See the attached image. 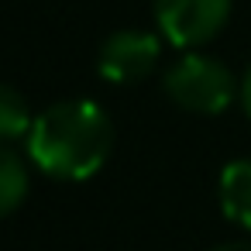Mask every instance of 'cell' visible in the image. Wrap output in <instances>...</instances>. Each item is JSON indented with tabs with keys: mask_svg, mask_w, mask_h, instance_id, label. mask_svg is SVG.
<instances>
[{
	"mask_svg": "<svg viewBox=\"0 0 251 251\" xmlns=\"http://www.w3.org/2000/svg\"><path fill=\"white\" fill-rule=\"evenodd\" d=\"M114 148V124L93 100H62L42 110L28 134L31 162L62 182H83L100 172Z\"/></svg>",
	"mask_w": 251,
	"mask_h": 251,
	"instance_id": "1",
	"label": "cell"
},
{
	"mask_svg": "<svg viewBox=\"0 0 251 251\" xmlns=\"http://www.w3.org/2000/svg\"><path fill=\"white\" fill-rule=\"evenodd\" d=\"M162 86L169 100L189 114H224L234 103V97H241V86L230 76V69L200 52L176 59L165 69Z\"/></svg>",
	"mask_w": 251,
	"mask_h": 251,
	"instance_id": "2",
	"label": "cell"
},
{
	"mask_svg": "<svg viewBox=\"0 0 251 251\" xmlns=\"http://www.w3.org/2000/svg\"><path fill=\"white\" fill-rule=\"evenodd\" d=\"M230 0H155V25L176 49L206 45L224 31Z\"/></svg>",
	"mask_w": 251,
	"mask_h": 251,
	"instance_id": "3",
	"label": "cell"
},
{
	"mask_svg": "<svg viewBox=\"0 0 251 251\" xmlns=\"http://www.w3.org/2000/svg\"><path fill=\"white\" fill-rule=\"evenodd\" d=\"M158 38L151 31H114L97 55V73L117 86L151 76L158 66Z\"/></svg>",
	"mask_w": 251,
	"mask_h": 251,
	"instance_id": "4",
	"label": "cell"
},
{
	"mask_svg": "<svg viewBox=\"0 0 251 251\" xmlns=\"http://www.w3.org/2000/svg\"><path fill=\"white\" fill-rule=\"evenodd\" d=\"M220 210L227 220L251 230V158L230 162L220 176Z\"/></svg>",
	"mask_w": 251,
	"mask_h": 251,
	"instance_id": "5",
	"label": "cell"
},
{
	"mask_svg": "<svg viewBox=\"0 0 251 251\" xmlns=\"http://www.w3.org/2000/svg\"><path fill=\"white\" fill-rule=\"evenodd\" d=\"M31 110L21 90L0 83V141H14V138H28L31 134Z\"/></svg>",
	"mask_w": 251,
	"mask_h": 251,
	"instance_id": "6",
	"label": "cell"
},
{
	"mask_svg": "<svg viewBox=\"0 0 251 251\" xmlns=\"http://www.w3.org/2000/svg\"><path fill=\"white\" fill-rule=\"evenodd\" d=\"M28 196V169L25 162L7 151V148H0V217H7L14 213Z\"/></svg>",
	"mask_w": 251,
	"mask_h": 251,
	"instance_id": "7",
	"label": "cell"
},
{
	"mask_svg": "<svg viewBox=\"0 0 251 251\" xmlns=\"http://www.w3.org/2000/svg\"><path fill=\"white\" fill-rule=\"evenodd\" d=\"M241 107H244V114L251 117V69H248L244 79H241Z\"/></svg>",
	"mask_w": 251,
	"mask_h": 251,
	"instance_id": "8",
	"label": "cell"
},
{
	"mask_svg": "<svg viewBox=\"0 0 251 251\" xmlns=\"http://www.w3.org/2000/svg\"><path fill=\"white\" fill-rule=\"evenodd\" d=\"M213 251H251V244H224V248H213Z\"/></svg>",
	"mask_w": 251,
	"mask_h": 251,
	"instance_id": "9",
	"label": "cell"
}]
</instances>
